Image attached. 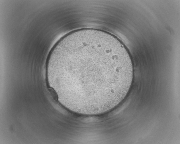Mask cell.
Instances as JSON below:
<instances>
[{
	"label": "cell",
	"instance_id": "1",
	"mask_svg": "<svg viewBox=\"0 0 180 144\" xmlns=\"http://www.w3.org/2000/svg\"><path fill=\"white\" fill-rule=\"evenodd\" d=\"M51 64L54 77L72 81L74 98L88 104L120 102L133 80L129 53L113 40L98 35L70 41L54 55Z\"/></svg>",
	"mask_w": 180,
	"mask_h": 144
},
{
	"label": "cell",
	"instance_id": "2",
	"mask_svg": "<svg viewBox=\"0 0 180 144\" xmlns=\"http://www.w3.org/2000/svg\"><path fill=\"white\" fill-rule=\"evenodd\" d=\"M48 90L53 99L57 101L58 99L57 94L55 91L52 88H50L48 89Z\"/></svg>",
	"mask_w": 180,
	"mask_h": 144
}]
</instances>
